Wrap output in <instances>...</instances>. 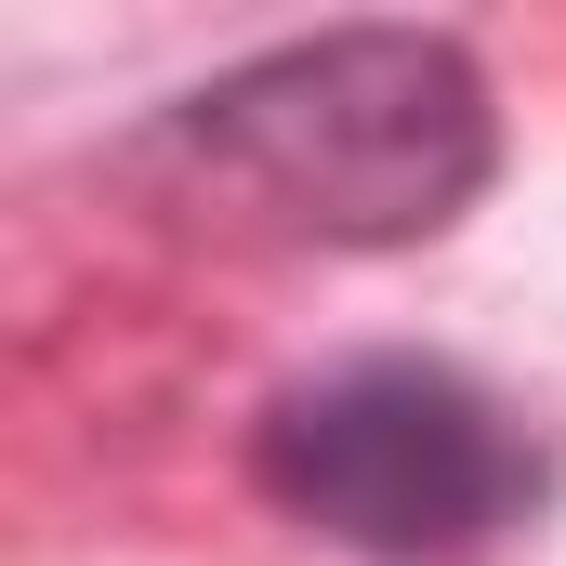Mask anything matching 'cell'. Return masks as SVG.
<instances>
[{"label":"cell","mask_w":566,"mask_h":566,"mask_svg":"<svg viewBox=\"0 0 566 566\" xmlns=\"http://www.w3.org/2000/svg\"><path fill=\"white\" fill-rule=\"evenodd\" d=\"M185 145L264 198L290 238L329 251H409L448 238L501 158L488 80L461 40L434 27H329V40H277L251 66H224L211 93H185Z\"/></svg>","instance_id":"obj_1"},{"label":"cell","mask_w":566,"mask_h":566,"mask_svg":"<svg viewBox=\"0 0 566 566\" xmlns=\"http://www.w3.org/2000/svg\"><path fill=\"white\" fill-rule=\"evenodd\" d=\"M251 461H264L277 514H303L316 541L369 566L488 554L541 501V448L434 356H356V369L290 382L251 434Z\"/></svg>","instance_id":"obj_2"}]
</instances>
